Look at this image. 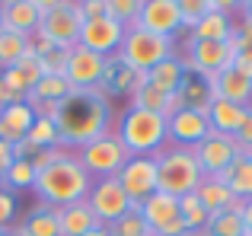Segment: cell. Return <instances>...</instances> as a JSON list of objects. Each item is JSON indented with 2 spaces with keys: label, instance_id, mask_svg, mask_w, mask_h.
<instances>
[{
  "label": "cell",
  "instance_id": "6da1fadb",
  "mask_svg": "<svg viewBox=\"0 0 252 236\" xmlns=\"http://www.w3.org/2000/svg\"><path fill=\"white\" fill-rule=\"evenodd\" d=\"M64 147H83L112 131V102L99 87L74 89L48 112Z\"/></svg>",
  "mask_w": 252,
  "mask_h": 236
},
{
  "label": "cell",
  "instance_id": "7a4b0ae2",
  "mask_svg": "<svg viewBox=\"0 0 252 236\" xmlns=\"http://www.w3.org/2000/svg\"><path fill=\"white\" fill-rule=\"evenodd\" d=\"M90 188H93V176L83 169L80 156L70 153V150H58L35 173L32 192L38 195L42 205L67 207V205H77V201L90 198Z\"/></svg>",
  "mask_w": 252,
  "mask_h": 236
},
{
  "label": "cell",
  "instance_id": "3957f363",
  "mask_svg": "<svg viewBox=\"0 0 252 236\" xmlns=\"http://www.w3.org/2000/svg\"><path fill=\"white\" fill-rule=\"evenodd\" d=\"M118 137L131 156H157L169 144V124L163 115L147 112V109L128 106V112L118 121Z\"/></svg>",
  "mask_w": 252,
  "mask_h": 236
},
{
  "label": "cell",
  "instance_id": "277c9868",
  "mask_svg": "<svg viewBox=\"0 0 252 236\" xmlns=\"http://www.w3.org/2000/svg\"><path fill=\"white\" fill-rule=\"evenodd\" d=\"M154 160H157V192H163V195L182 198V195L195 192L198 182L204 179L201 166H198V156L191 147L166 144Z\"/></svg>",
  "mask_w": 252,
  "mask_h": 236
},
{
  "label": "cell",
  "instance_id": "5b68a950",
  "mask_svg": "<svg viewBox=\"0 0 252 236\" xmlns=\"http://www.w3.org/2000/svg\"><path fill=\"white\" fill-rule=\"evenodd\" d=\"M42 10L45 13L38 23V35L55 42L58 48H74L83 26L80 0H42Z\"/></svg>",
  "mask_w": 252,
  "mask_h": 236
},
{
  "label": "cell",
  "instance_id": "8992f818",
  "mask_svg": "<svg viewBox=\"0 0 252 236\" xmlns=\"http://www.w3.org/2000/svg\"><path fill=\"white\" fill-rule=\"evenodd\" d=\"M169 55H176L172 48V38H163V35H154V32H144L137 26L125 29V38H122V58L128 67H134L137 74H147L150 67H157L160 61H166Z\"/></svg>",
  "mask_w": 252,
  "mask_h": 236
},
{
  "label": "cell",
  "instance_id": "52a82bcc",
  "mask_svg": "<svg viewBox=\"0 0 252 236\" xmlns=\"http://www.w3.org/2000/svg\"><path fill=\"white\" fill-rule=\"evenodd\" d=\"M80 163L83 169L93 176V179H109V176H118L122 173V166L128 163V150H125L122 137L115 134V131H109V134L96 137V141L83 144L80 147Z\"/></svg>",
  "mask_w": 252,
  "mask_h": 236
},
{
  "label": "cell",
  "instance_id": "ba28073f",
  "mask_svg": "<svg viewBox=\"0 0 252 236\" xmlns=\"http://www.w3.org/2000/svg\"><path fill=\"white\" fill-rule=\"evenodd\" d=\"M233 58H236V42L233 35L223 38V42H208V38H189V55L182 58L185 70L189 74H198L204 80L217 77L220 70L233 67Z\"/></svg>",
  "mask_w": 252,
  "mask_h": 236
},
{
  "label": "cell",
  "instance_id": "9c48e42d",
  "mask_svg": "<svg viewBox=\"0 0 252 236\" xmlns=\"http://www.w3.org/2000/svg\"><path fill=\"white\" fill-rule=\"evenodd\" d=\"M86 205L93 207V214L99 217V224H102V227L115 224L118 217H125V214L134 207V205H131V198L125 195V188L118 185L115 176H109V179H93V188H90Z\"/></svg>",
  "mask_w": 252,
  "mask_h": 236
},
{
  "label": "cell",
  "instance_id": "30bf717a",
  "mask_svg": "<svg viewBox=\"0 0 252 236\" xmlns=\"http://www.w3.org/2000/svg\"><path fill=\"white\" fill-rule=\"evenodd\" d=\"M137 211L147 220V227H150L154 236H182V233H189L185 230V220H182V211H179V198H172V195L154 192Z\"/></svg>",
  "mask_w": 252,
  "mask_h": 236
},
{
  "label": "cell",
  "instance_id": "8fae6325",
  "mask_svg": "<svg viewBox=\"0 0 252 236\" xmlns=\"http://www.w3.org/2000/svg\"><path fill=\"white\" fill-rule=\"evenodd\" d=\"M115 179L131 198V205L141 207L157 192V160L154 156H128V163L122 166V173Z\"/></svg>",
  "mask_w": 252,
  "mask_h": 236
},
{
  "label": "cell",
  "instance_id": "7c38bea8",
  "mask_svg": "<svg viewBox=\"0 0 252 236\" xmlns=\"http://www.w3.org/2000/svg\"><path fill=\"white\" fill-rule=\"evenodd\" d=\"M122 38H125V26L115 23L109 16H93V19H83L80 26V38L77 45L86 51H96L102 58H112L122 51Z\"/></svg>",
  "mask_w": 252,
  "mask_h": 236
},
{
  "label": "cell",
  "instance_id": "4fadbf2b",
  "mask_svg": "<svg viewBox=\"0 0 252 236\" xmlns=\"http://www.w3.org/2000/svg\"><path fill=\"white\" fill-rule=\"evenodd\" d=\"M198 156V166H201L204 176H220L223 169L230 166V163L236 160V156L243 153L240 144H236V137L230 134H217V131H211L208 137H204L198 147H191Z\"/></svg>",
  "mask_w": 252,
  "mask_h": 236
},
{
  "label": "cell",
  "instance_id": "5bb4252c",
  "mask_svg": "<svg viewBox=\"0 0 252 236\" xmlns=\"http://www.w3.org/2000/svg\"><path fill=\"white\" fill-rule=\"evenodd\" d=\"M137 29L154 32V35L172 38L182 29V13H179V0H144L141 13H137Z\"/></svg>",
  "mask_w": 252,
  "mask_h": 236
},
{
  "label": "cell",
  "instance_id": "9a60e30c",
  "mask_svg": "<svg viewBox=\"0 0 252 236\" xmlns=\"http://www.w3.org/2000/svg\"><path fill=\"white\" fill-rule=\"evenodd\" d=\"M169 124V141L176 147H198L211 134L208 109H179L176 115L166 118Z\"/></svg>",
  "mask_w": 252,
  "mask_h": 236
},
{
  "label": "cell",
  "instance_id": "2e32d148",
  "mask_svg": "<svg viewBox=\"0 0 252 236\" xmlns=\"http://www.w3.org/2000/svg\"><path fill=\"white\" fill-rule=\"evenodd\" d=\"M102 70H105V58L96 55V51H86L80 45L70 48V58H67V83L74 89H93L99 87L102 80Z\"/></svg>",
  "mask_w": 252,
  "mask_h": 236
},
{
  "label": "cell",
  "instance_id": "e0dca14e",
  "mask_svg": "<svg viewBox=\"0 0 252 236\" xmlns=\"http://www.w3.org/2000/svg\"><path fill=\"white\" fill-rule=\"evenodd\" d=\"M3 29L19 32V35H35L38 23H42V0H3Z\"/></svg>",
  "mask_w": 252,
  "mask_h": 236
},
{
  "label": "cell",
  "instance_id": "ac0fdd59",
  "mask_svg": "<svg viewBox=\"0 0 252 236\" xmlns=\"http://www.w3.org/2000/svg\"><path fill=\"white\" fill-rule=\"evenodd\" d=\"M144 77L147 74H137L118 55H112V58H105V70H102V80H99V89L105 96H131L144 83Z\"/></svg>",
  "mask_w": 252,
  "mask_h": 236
},
{
  "label": "cell",
  "instance_id": "d6986e66",
  "mask_svg": "<svg viewBox=\"0 0 252 236\" xmlns=\"http://www.w3.org/2000/svg\"><path fill=\"white\" fill-rule=\"evenodd\" d=\"M208 83H211V96L214 99H227V102H236V106H252V80H246L240 70L227 67L217 77H211Z\"/></svg>",
  "mask_w": 252,
  "mask_h": 236
},
{
  "label": "cell",
  "instance_id": "ffe728a7",
  "mask_svg": "<svg viewBox=\"0 0 252 236\" xmlns=\"http://www.w3.org/2000/svg\"><path fill=\"white\" fill-rule=\"evenodd\" d=\"M35 109L29 106V102H16V106H6L0 109V141H6L13 147V144H19L26 134H29L32 121H35Z\"/></svg>",
  "mask_w": 252,
  "mask_h": 236
},
{
  "label": "cell",
  "instance_id": "44dd1931",
  "mask_svg": "<svg viewBox=\"0 0 252 236\" xmlns=\"http://www.w3.org/2000/svg\"><path fill=\"white\" fill-rule=\"evenodd\" d=\"M195 195H198V201L208 207V214H220V211H230V207H240L243 205V201L236 198V195L230 192L217 176H204V179L198 182Z\"/></svg>",
  "mask_w": 252,
  "mask_h": 236
},
{
  "label": "cell",
  "instance_id": "7402d4cb",
  "mask_svg": "<svg viewBox=\"0 0 252 236\" xmlns=\"http://www.w3.org/2000/svg\"><path fill=\"white\" fill-rule=\"evenodd\" d=\"M58 220H61V236H83L90 230H96L99 217L93 214V207L86 201H77V205H67V207H58Z\"/></svg>",
  "mask_w": 252,
  "mask_h": 236
},
{
  "label": "cell",
  "instance_id": "603a6c76",
  "mask_svg": "<svg viewBox=\"0 0 252 236\" xmlns=\"http://www.w3.org/2000/svg\"><path fill=\"white\" fill-rule=\"evenodd\" d=\"M243 118H246V106H236V102H227V99H211V106H208L211 131L236 137V131H240Z\"/></svg>",
  "mask_w": 252,
  "mask_h": 236
},
{
  "label": "cell",
  "instance_id": "cb8c5ba5",
  "mask_svg": "<svg viewBox=\"0 0 252 236\" xmlns=\"http://www.w3.org/2000/svg\"><path fill=\"white\" fill-rule=\"evenodd\" d=\"M217 179H220L240 201H249L252 198V153H240Z\"/></svg>",
  "mask_w": 252,
  "mask_h": 236
},
{
  "label": "cell",
  "instance_id": "d4e9b609",
  "mask_svg": "<svg viewBox=\"0 0 252 236\" xmlns=\"http://www.w3.org/2000/svg\"><path fill=\"white\" fill-rule=\"evenodd\" d=\"M185 74H189V70H185V61L179 55H169L166 61H160L157 67L147 70V80L154 83V87H160L163 93H179Z\"/></svg>",
  "mask_w": 252,
  "mask_h": 236
},
{
  "label": "cell",
  "instance_id": "484cf974",
  "mask_svg": "<svg viewBox=\"0 0 252 236\" xmlns=\"http://www.w3.org/2000/svg\"><path fill=\"white\" fill-rule=\"evenodd\" d=\"M233 19H230L227 10H217V13H204L201 19L195 23V29L189 32V38H208V42H223V38L233 35Z\"/></svg>",
  "mask_w": 252,
  "mask_h": 236
},
{
  "label": "cell",
  "instance_id": "4316f807",
  "mask_svg": "<svg viewBox=\"0 0 252 236\" xmlns=\"http://www.w3.org/2000/svg\"><path fill=\"white\" fill-rule=\"evenodd\" d=\"M26 233L29 236H61V220H58V207H51V205H42L38 201L35 207H32L29 214H26V220L23 224Z\"/></svg>",
  "mask_w": 252,
  "mask_h": 236
},
{
  "label": "cell",
  "instance_id": "83f0119b",
  "mask_svg": "<svg viewBox=\"0 0 252 236\" xmlns=\"http://www.w3.org/2000/svg\"><path fill=\"white\" fill-rule=\"evenodd\" d=\"M169 96L172 93H163L160 87H154V83L144 77V83L131 93V106L134 109H147V112H157V115L166 118L169 115Z\"/></svg>",
  "mask_w": 252,
  "mask_h": 236
},
{
  "label": "cell",
  "instance_id": "f1b7e54d",
  "mask_svg": "<svg viewBox=\"0 0 252 236\" xmlns=\"http://www.w3.org/2000/svg\"><path fill=\"white\" fill-rule=\"evenodd\" d=\"M26 55H29V35H19V32L0 29V70L16 67Z\"/></svg>",
  "mask_w": 252,
  "mask_h": 236
},
{
  "label": "cell",
  "instance_id": "f546056e",
  "mask_svg": "<svg viewBox=\"0 0 252 236\" xmlns=\"http://www.w3.org/2000/svg\"><path fill=\"white\" fill-rule=\"evenodd\" d=\"M204 233L208 236H243L246 233V224H243V205L230 207V211H220V214H211Z\"/></svg>",
  "mask_w": 252,
  "mask_h": 236
},
{
  "label": "cell",
  "instance_id": "4dcf8cb0",
  "mask_svg": "<svg viewBox=\"0 0 252 236\" xmlns=\"http://www.w3.org/2000/svg\"><path fill=\"white\" fill-rule=\"evenodd\" d=\"M179 96H182L185 109H208L211 99H214L211 96V83L198 74H185L182 87H179Z\"/></svg>",
  "mask_w": 252,
  "mask_h": 236
},
{
  "label": "cell",
  "instance_id": "1f68e13d",
  "mask_svg": "<svg viewBox=\"0 0 252 236\" xmlns=\"http://www.w3.org/2000/svg\"><path fill=\"white\" fill-rule=\"evenodd\" d=\"M26 141H32L35 147H42V150H64L61 134H58L55 121H51L48 115H35V121H32V128H29V134H26Z\"/></svg>",
  "mask_w": 252,
  "mask_h": 236
},
{
  "label": "cell",
  "instance_id": "d6a6232c",
  "mask_svg": "<svg viewBox=\"0 0 252 236\" xmlns=\"http://www.w3.org/2000/svg\"><path fill=\"white\" fill-rule=\"evenodd\" d=\"M179 211H182L185 230H204V227H208V220H211L208 207L198 201L195 192H189V195H182V198H179Z\"/></svg>",
  "mask_w": 252,
  "mask_h": 236
},
{
  "label": "cell",
  "instance_id": "836d02e7",
  "mask_svg": "<svg viewBox=\"0 0 252 236\" xmlns=\"http://www.w3.org/2000/svg\"><path fill=\"white\" fill-rule=\"evenodd\" d=\"M35 173H38V169L32 166V163H26V160H13L10 166H6V173H3V188H10V192H23V188H32V185H35Z\"/></svg>",
  "mask_w": 252,
  "mask_h": 236
},
{
  "label": "cell",
  "instance_id": "e575fe53",
  "mask_svg": "<svg viewBox=\"0 0 252 236\" xmlns=\"http://www.w3.org/2000/svg\"><path fill=\"white\" fill-rule=\"evenodd\" d=\"M105 230H109V236H154V233H150V227H147V220L141 217L137 207H131L125 217H118L115 224H109Z\"/></svg>",
  "mask_w": 252,
  "mask_h": 236
},
{
  "label": "cell",
  "instance_id": "d590c367",
  "mask_svg": "<svg viewBox=\"0 0 252 236\" xmlns=\"http://www.w3.org/2000/svg\"><path fill=\"white\" fill-rule=\"evenodd\" d=\"M141 6H144V0H105V16L122 23L125 29H131V26L137 23Z\"/></svg>",
  "mask_w": 252,
  "mask_h": 236
},
{
  "label": "cell",
  "instance_id": "8d00e7d4",
  "mask_svg": "<svg viewBox=\"0 0 252 236\" xmlns=\"http://www.w3.org/2000/svg\"><path fill=\"white\" fill-rule=\"evenodd\" d=\"M67 58H70V48H51L48 55H42L38 61H42V70L45 74H58V77H64L67 74Z\"/></svg>",
  "mask_w": 252,
  "mask_h": 236
},
{
  "label": "cell",
  "instance_id": "74e56055",
  "mask_svg": "<svg viewBox=\"0 0 252 236\" xmlns=\"http://www.w3.org/2000/svg\"><path fill=\"white\" fill-rule=\"evenodd\" d=\"M179 13H182V29H195V23L208 13V0H179Z\"/></svg>",
  "mask_w": 252,
  "mask_h": 236
},
{
  "label": "cell",
  "instance_id": "f35d334b",
  "mask_svg": "<svg viewBox=\"0 0 252 236\" xmlns=\"http://www.w3.org/2000/svg\"><path fill=\"white\" fill-rule=\"evenodd\" d=\"M13 217H16V192L0 188V227H3V230H10V227H13Z\"/></svg>",
  "mask_w": 252,
  "mask_h": 236
},
{
  "label": "cell",
  "instance_id": "ab89813d",
  "mask_svg": "<svg viewBox=\"0 0 252 236\" xmlns=\"http://www.w3.org/2000/svg\"><path fill=\"white\" fill-rule=\"evenodd\" d=\"M236 144H240L243 153H252V106H246V118L236 131Z\"/></svg>",
  "mask_w": 252,
  "mask_h": 236
},
{
  "label": "cell",
  "instance_id": "60d3db41",
  "mask_svg": "<svg viewBox=\"0 0 252 236\" xmlns=\"http://www.w3.org/2000/svg\"><path fill=\"white\" fill-rule=\"evenodd\" d=\"M233 42H236V51H252V23L243 19L240 26L233 29Z\"/></svg>",
  "mask_w": 252,
  "mask_h": 236
},
{
  "label": "cell",
  "instance_id": "b9f144b4",
  "mask_svg": "<svg viewBox=\"0 0 252 236\" xmlns=\"http://www.w3.org/2000/svg\"><path fill=\"white\" fill-rule=\"evenodd\" d=\"M233 70H240L246 80H252V51H236V58H233Z\"/></svg>",
  "mask_w": 252,
  "mask_h": 236
},
{
  "label": "cell",
  "instance_id": "7bdbcfd3",
  "mask_svg": "<svg viewBox=\"0 0 252 236\" xmlns=\"http://www.w3.org/2000/svg\"><path fill=\"white\" fill-rule=\"evenodd\" d=\"M80 10H83V19L105 16V0H80Z\"/></svg>",
  "mask_w": 252,
  "mask_h": 236
},
{
  "label": "cell",
  "instance_id": "ee69618b",
  "mask_svg": "<svg viewBox=\"0 0 252 236\" xmlns=\"http://www.w3.org/2000/svg\"><path fill=\"white\" fill-rule=\"evenodd\" d=\"M16 102H23V96H19V93H13V89L3 83V77H0V109H6V106H16Z\"/></svg>",
  "mask_w": 252,
  "mask_h": 236
},
{
  "label": "cell",
  "instance_id": "f6af8a7d",
  "mask_svg": "<svg viewBox=\"0 0 252 236\" xmlns=\"http://www.w3.org/2000/svg\"><path fill=\"white\" fill-rule=\"evenodd\" d=\"M13 163V147L6 141H0V166H10Z\"/></svg>",
  "mask_w": 252,
  "mask_h": 236
},
{
  "label": "cell",
  "instance_id": "bcb514c9",
  "mask_svg": "<svg viewBox=\"0 0 252 236\" xmlns=\"http://www.w3.org/2000/svg\"><path fill=\"white\" fill-rule=\"evenodd\" d=\"M243 224H246V233H252V198L243 201Z\"/></svg>",
  "mask_w": 252,
  "mask_h": 236
},
{
  "label": "cell",
  "instance_id": "7dc6e473",
  "mask_svg": "<svg viewBox=\"0 0 252 236\" xmlns=\"http://www.w3.org/2000/svg\"><path fill=\"white\" fill-rule=\"evenodd\" d=\"M240 10H243V19L252 23V0H249V3H240Z\"/></svg>",
  "mask_w": 252,
  "mask_h": 236
},
{
  "label": "cell",
  "instance_id": "c3c4849f",
  "mask_svg": "<svg viewBox=\"0 0 252 236\" xmlns=\"http://www.w3.org/2000/svg\"><path fill=\"white\" fill-rule=\"evenodd\" d=\"M3 236H29V233H26V230H23V227H10V230H6Z\"/></svg>",
  "mask_w": 252,
  "mask_h": 236
},
{
  "label": "cell",
  "instance_id": "681fc988",
  "mask_svg": "<svg viewBox=\"0 0 252 236\" xmlns=\"http://www.w3.org/2000/svg\"><path fill=\"white\" fill-rule=\"evenodd\" d=\"M83 236H109V230H105V227H96V230H90V233H83Z\"/></svg>",
  "mask_w": 252,
  "mask_h": 236
},
{
  "label": "cell",
  "instance_id": "f907efd6",
  "mask_svg": "<svg viewBox=\"0 0 252 236\" xmlns=\"http://www.w3.org/2000/svg\"><path fill=\"white\" fill-rule=\"evenodd\" d=\"M182 236H208L204 230H189V233H182Z\"/></svg>",
  "mask_w": 252,
  "mask_h": 236
},
{
  "label": "cell",
  "instance_id": "816d5d0a",
  "mask_svg": "<svg viewBox=\"0 0 252 236\" xmlns=\"http://www.w3.org/2000/svg\"><path fill=\"white\" fill-rule=\"evenodd\" d=\"M3 173H6V166H0V188H3Z\"/></svg>",
  "mask_w": 252,
  "mask_h": 236
},
{
  "label": "cell",
  "instance_id": "f5cc1de1",
  "mask_svg": "<svg viewBox=\"0 0 252 236\" xmlns=\"http://www.w3.org/2000/svg\"><path fill=\"white\" fill-rule=\"evenodd\" d=\"M0 29H3V10H0Z\"/></svg>",
  "mask_w": 252,
  "mask_h": 236
},
{
  "label": "cell",
  "instance_id": "db71d44e",
  "mask_svg": "<svg viewBox=\"0 0 252 236\" xmlns=\"http://www.w3.org/2000/svg\"><path fill=\"white\" fill-rule=\"evenodd\" d=\"M3 233H6V230H3V227H0V236H3Z\"/></svg>",
  "mask_w": 252,
  "mask_h": 236
},
{
  "label": "cell",
  "instance_id": "11a10c76",
  "mask_svg": "<svg viewBox=\"0 0 252 236\" xmlns=\"http://www.w3.org/2000/svg\"><path fill=\"white\" fill-rule=\"evenodd\" d=\"M243 236H252V233H243Z\"/></svg>",
  "mask_w": 252,
  "mask_h": 236
}]
</instances>
